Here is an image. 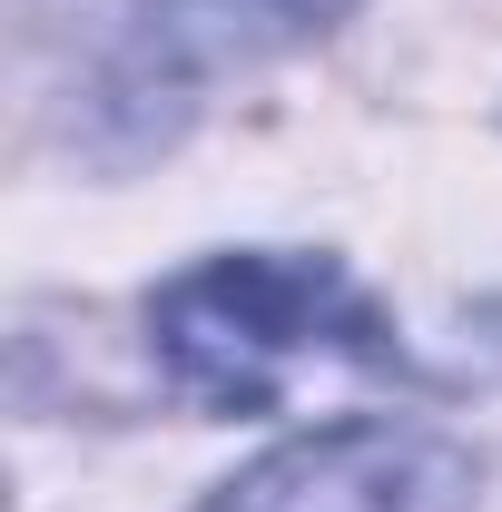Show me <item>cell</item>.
<instances>
[{
  "label": "cell",
  "instance_id": "cell-1",
  "mask_svg": "<svg viewBox=\"0 0 502 512\" xmlns=\"http://www.w3.org/2000/svg\"><path fill=\"white\" fill-rule=\"evenodd\" d=\"M148 355L207 414H276L306 375H414L394 316L315 247H227L148 296Z\"/></svg>",
  "mask_w": 502,
  "mask_h": 512
},
{
  "label": "cell",
  "instance_id": "cell-2",
  "mask_svg": "<svg viewBox=\"0 0 502 512\" xmlns=\"http://www.w3.org/2000/svg\"><path fill=\"white\" fill-rule=\"evenodd\" d=\"M473 493L483 473L453 434L365 414V424H315L296 444H276L197 512H473Z\"/></svg>",
  "mask_w": 502,
  "mask_h": 512
},
{
  "label": "cell",
  "instance_id": "cell-3",
  "mask_svg": "<svg viewBox=\"0 0 502 512\" xmlns=\"http://www.w3.org/2000/svg\"><path fill=\"white\" fill-rule=\"evenodd\" d=\"M266 10H276L286 30H335V20H345L355 0H266Z\"/></svg>",
  "mask_w": 502,
  "mask_h": 512
}]
</instances>
